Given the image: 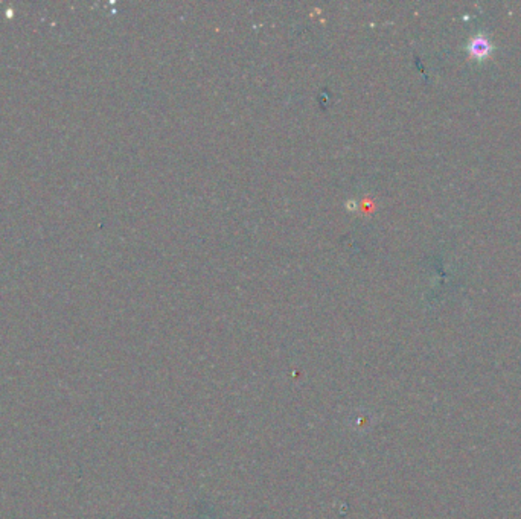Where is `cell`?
<instances>
[{"label":"cell","mask_w":521,"mask_h":519,"mask_svg":"<svg viewBox=\"0 0 521 519\" xmlns=\"http://www.w3.org/2000/svg\"><path fill=\"white\" fill-rule=\"evenodd\" d=\"M468 49H470V53L472 55V57L483 58V57H488L489 55L491 45L485 37H476V38L471 40Z\"/></svg>","instance_id":"6da1fadb"}]
</instances>
